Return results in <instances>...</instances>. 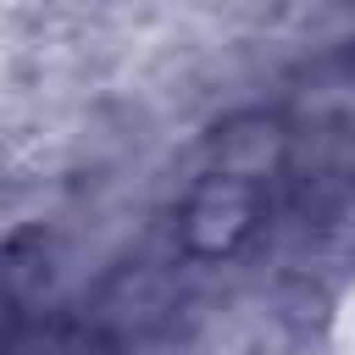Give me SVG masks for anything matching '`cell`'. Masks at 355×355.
Instances as JSON below:
<instances>
[{"mask_svg":"<svg viewBox=\"0 0 355 355\" xmlns=\"http://www.w3.org/2000/svg\"><path fill=\"white\" fill-rule=\"evenodd\" d=\"M261 211H266V178L227 172V166L205 161L200 183L189 189V200L178 211V239L194 261H227L255 233Z\"/></svg>","mask_w":355,"mask_h":355,"instance_id":"cell-1","label":"cell"}]
</instances>
